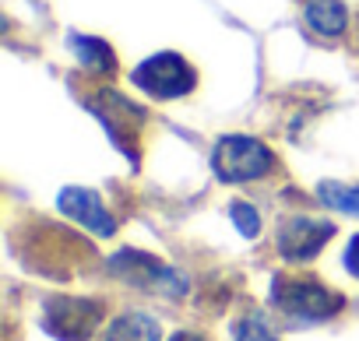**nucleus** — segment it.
Returning a JSON list of instances; mask_svg holds the SVG:
<instances>
[{
    "label": "nucleus",
    "mask_w": 359,
    "mask_h": 341,
    "mask_svg": "<svg viewBox=\"0 0 359 341\" xmlns=\"http://www.w3.org/2000/svg\"><path fill=\"white\" fill-rule=\"evenodd\" d=\"M212 169L222 183H250V180H261L271 173L275 155L257 137L226 134V137H219V144L212 151Z\"/></svg>",
    "instance_id": "obj_1"
},
{
    "label": "nucleus",
    "mask_w": 359,
    "mask_h": 341,
    "mask_svg": "<svg viewBox=\"0 0 359 341\" xmlns=\"http://www.w3.org/2000/svg\"><path fill=\"white\" fill-rule=\"evenodd\" d=\"M271 302L296 323H320L341 309V295L313 278H275Z\"/></svg>",
    "instance_id": "obj_2"
},
{
    "label": "nucleus",
    "mask_w": 359,
    "mask_h": 341,
    "mask_svg": "<svg viewBox=\"0 0 359 341\" xmlns=\"http://www.w3.org/2000/svg\"><path fill=\"white\" fill-rule=\"evenodd\" d=\"M130 81L141 95L165 102V99H184L187 92H194L198 74L180 53H155L130 71Z\"/></svg>",
    "instance_id": "obj_3"
},
{
    "label": "nucleus",
    "mask_w": 359,
    "mask_h": 341,
    "mask_svg": "<svg viewBox=\"0 0 359 341\" xmlns=\"http://www.w3.org/2000/svg\"><path fill=\"white\" fill-rule=\"evenodd\" d=\"M109 271H116L120 278H127L137 288H155L162 295H187V288H191L187 274H180L176 267L155 260L151 253H137V250H120L109 260Z\"/></svg>",
    "instance_id": "obj_4"
},
{
    "label": "nucleus",
    "mask_w": 359,
    "mask_h": 341,
    "mask_svg": "<svg viewBox=\"0 0 359 341\" xmlns=\"http://www.w3.org/2000/svg\"><path fill=\"white\" fill-rule=\"evenodd\" d=\"M99 320H102V306L95 299L57 295L46 302V313H43V327L60 341H88Z\"/></svg>",
    "instance_id": "obj_5"
},
{
    "label": "nucleus",
    "mask_w": 359,
    "mask_h": 341,
    "mask_svg": "<svg viewBox=\"0 0 359 341\" xmlns=\"http://www.w3.org/2000/svg\"><path fill=\"white\" fill-rule=\"evenodd\" d=\"M334 236V225L327 218H310V215H296V218H285L278 225V253L285 260H310L324 250V243Z\"/></svg>",
    "instance_id": "obj_6"
},
{
    "label": "nucleus",
    "mask_w": 359,
    "mask_h": 341,
    "mask_svg": "<svg viewBox=\"0 0 359 341\" xmlns=\"http://www.w3.org/2000/svg\"><path fill=\"white\" fill-rule=\"evenodd\" d=\"M57 204H60V211L67 218H74L78 225H85L95 236H113L116 232V222L106 211L102 197L95 190H88V187H64L60 197H57Z\"/></svg>",
    "instance_id": "obj_7"
},
{
    "label": "nucleus",
    "mask_w": 359,
    "mask_h": 341,
    "mask_svg": "<svg viewBox=\"0 0 359 341\" xmlns=\"http://www.w3.org/2000/svg\"><path fill=\"white\" fill-rule=\"evenodd\" d=\"M106 341H162V327L151 313L130 309L106 327Z\"/></svg>",
    "instance_id": "obj_8"
},
{
    "label": "nucleus",
    "mask_w": 359,
    "mask_h": 341,
    "mask_svg": "<svg viewBox=\"0 0 359 341\" xmlns=\"http://www.w3.org/2000/svg\"><path fill=\"white\" fill-rule=\"evenodd\" d=\"M67 46H71V53L78 57V64H81L85 71H92V74H109V71H116V53H113L109 43H102V39H95V36H71Z\"/></svg>",
    "instance_id": "obj_9"
},
{
    "label": "nucleus",
    "mask_w": 359,
    "mask_h": 341,
    "mask_svg": "<svg viewBox=\"0 0 359 341\" xmlns=\"http://www.w3.org/2000/svg\"><path fill=\"white\" fill-rule=\"evenodd\" d=\"M306 22L320 36H338L345 29V4L341 0H306Z\"/></svg>",
    "instance_id": "obj_10"
},
{
    "label": "nucleus",
    "mask_w": 359,
    "mask_h": 341,
    "mask_svg": "<svg viewBox=\"0 0 359 341\" xmlns=\"http://www.w3.org/2000/svg\"><path fill=\"white\" fill-rule=\"evenodd\" d=\"M317 197H320V204H327V208H334L341 215L359 218V183L324 180V183H317Z\"/></svg>",
    "instance_id": "obj_11"
},
{
    "label": "nucleus",
    "mask_w": 359,
    "mask_h": 341,
    "mask_svg": "<svg viewBox=\"0 0 359 341\" xmlns=\"http://www.w3.org/2000/svg\"><path fill=\"white\" fill-rule=\"evenodd\" d=\"M233 341H278V334L264 313H247L233 323Z\"/></svg>",
    "instance_id": "obj_12"
},
{
    "label": "nucleus",
    "mask_w": 359,
    "mask_h": 341,
    "mask_svg": "<svg viewBox=\"0 0 359 341\" xmlns=\"http://www.w3.org/2000/svg\"><path fill=\"white\" fill-rule=\"evenodd\" d=\"M229 218L236 222V229H240L247 239H254V236L261 232V215H257L250 204H243V201H236V204L229 208Z\"/></svg>",
    "instance_id": "obj_13"
},
{
    "label": "nucleus",
    "mask_w": 359,
    "mask_h": 341,
    "mask_svg": "<svg viewBox=\"0 0 359 341\" xmlns=\"http://www.w3.org/2000/svg\"><path fill=\"white\" fill-rule=\"evenodd\" d=\"M345 271L352 278H359V236H352L348 246H345Z\"/></svg>",
    "instance_id": "obj_14"
},
{
    "label": "nucleus",
    "mask_w": 359,
    "mask_h": 341,
    "mask_svg": "<svg viewBox=\"0 0 359 341\" xmlns=\"http://www.w3.org/2000/svg\"><path fill=\"white\" fill-rule=\"evenodd\" d=\"M169 341H201L198 334H191V330H180V334H172Z\"/></svg>",
    "instance_id": "obj_15"
}]
</instances>
